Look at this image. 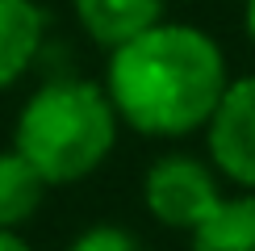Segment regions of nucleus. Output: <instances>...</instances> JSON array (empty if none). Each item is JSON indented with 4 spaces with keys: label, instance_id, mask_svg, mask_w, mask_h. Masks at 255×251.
Wrapping results in <instances>:
<instances>
[{
    "label": "nucleus",
    "instance_id": "nucleus-7",
    "mask_svg": "<svg viewBox=\"0 0 255 251\" xmlns=\"http://www.w3.org/2000/svg\"><path fill=\"white\" fill-rule=\"evenodd\" d=\"M46 180L25 155L17 151H0V230H17L21 222L38 214L42 197H46Z\"/></svg>",
    "mask_w": 255,
    "mask_h": 251
},
{
    "label": "nucleus",
    "instance_id": "nucleus-4",
    "mask_svg": "<svg viewBox=\"0 0 255 251\" xmlns=\"http://www.w3.org/2000/svg\"><path fill=\"white\" fill-rule=\"evenodd\" d=\"M205 142L209 163L243 193H255V71L230 80L205 126Z\"/></svg>",
    "mask_w": 255,
    "mask_h": 251
},
{
    "label": "nucleus",
    "instance_id": "nucleus-1",
    "mask_svg": "<svg viewBox=\"0 0 255 251\" xmlns=\"http://www.w3.org/2000/svg\"><path fill=\"white\" fill-rule=\"evenodd\" d=\"M230 88L226 55L205 29L159 21L155 29L109 50L105 92L118 118L151 138H184L205 130Z\"/></svg>",
    "mask_w": 255,
    "mask_h": 251
},
{
    "label": "nucleus",
    "instance_id": "nucleus-9",
    "mask_svg": "<svg viewBox=\"0 0 255 251\" xmlns=\"http://www.w3.org/2000/svg\"><path fill=\"white\" fill-rule=\"evenodd\" d=\"M67 251H142V243H138V235H130L126 226L101 222V226H88L84 235H76Z\"/></svg>",
    "mask_w": 255,
    "mask_h": 251
},
{
    "label": "nucleus",
    "instance_id": "nucleus-8",
    "mask_svg": "<svg viewBox=\"0 0 255 251\" xmlns=\"http://www.w3.org/2000/svg\"><path fill=\"white\" fill-rule=\"evenodd\" d=\"M188 251H255V193L226 197L193 230Z\"/></svg>",
    "mask_w": 255,
    "mask_h": 251
},
{
    "label": "nucleus",
    "instance_id": "nucleus-11",
    "mask_svg": "<svg viewBox=\"0 0 255 251\" xmlns=\"http://www.w3.org/2000/svg\"><path fill=\"white\" fill-rule=\"evenodd\" d=\"M243 29H247V42L255 46V0H247V4H243Z\"/></svg>",
    "mask_w": 255,
    "mask_h": 251
},
{
    "label": "nucleus",
    "instance_id": "nucleus-3",
    "mask_svg": "<svg viewBox=\"0 0 255 251\" xmlns=\"http://www.w3.org/2000/svg\"><path fill=\"white\" fill-rule=\"evenodd\" d=\"M142 201H146L155 222L193 235V230L226 201V193H222V172L214 163L197 159V155H184V151L159 155V159L146 167V176H142Z\"/></svg>",
    "mask_w": 255,
    "mask_h": 251
},
{
    "label": "nucleus",
    "instance_id": "nucleus-6",
    "mask_svg": "<svg viewBox=\"0 0 255 251\" xmlns=\"http://www.w3.org/2000/svg\"><path fill=\"white\" fill-rule=\"evenodd\" d=\"M46 42V13L38 0H0V92L34 67Z\"/></svg>",
    "mask_w": 255,
    "mask_h": 251
},
{
    "label": "nucleus",
    "instance_id": "nucleus-2",
    "mask_svg": "<svg viewBox=\"0 0 255 251\" xmlns=\"http://www.w3.org/2000/svg\"><path fill=\"white\" fill-rule=\"evenodd\" d=\"M118 126L122 118L105 84L46 80L21 105L13 146L42 172L46 184H76L113 155Z\"/></svg>",
    "mask_w": 255,
    "mask_h": 251
},
{
    "label": "nucleus",
    "instance_id": "nucleus-5",
    "mask_svg": "<svg viewBox=\"0 0 255 251\" xmlns=\"http://www.w3.org/2000/svg\"><path fill=\"white\" fill-rule=\"evenodd\" d=\"M163 4L167 0H71L80 29L105 50H118L130 38L155 29L163 21Z\"/></svg>",
    "mask_w": 255,
    "mask_h": 251
},
{
    "label": "nucleus",
    "instance_id": "nucleus-10",
    "mask_svg": "<svg viewBox=\"0 0 255 251\" xmlns=\"http://www.w3.org/2000/svg\"><path fill=\"white\" fill-rule=\"evenodd\" d=\"M0 251H29V243L17 235V230H0Z\"/></svg>",
    "mask_w": 255,
    "mask_h": 251
}]
</instances>
